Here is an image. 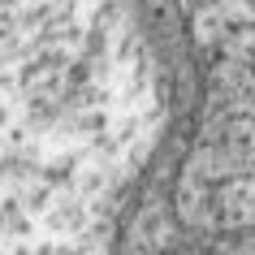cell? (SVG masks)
<instances>
[{
  "instance_id": "1",
  "label": "cell",
  "mask_w": 255,
  "mask_h": 255,
  "mask_svg": "<svg viewBox=\"0 0 255 255\" xmlns=\"http://www.w3.org/2000/svg\"><path fill=\"white\" fill-rule=\"evenodd\" d=\"M147 108L126 0H0V255H91Z\"/></svg>"
}]
</instances>
